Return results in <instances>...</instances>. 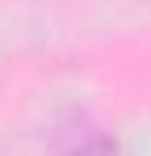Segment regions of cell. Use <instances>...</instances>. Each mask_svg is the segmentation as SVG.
Masks as SVG:
<instances>
[{
  "label": "cell",
  "mask_w": 151,
  "mask_h": 156,
  "mask_svg": "<svg viewBox=\"0 0 151 156\" xmlns=\"http://www.w3.org/2000/svg\"><path fill=\"white\" fill-rule=\"evenodd\" d=\"M76 156H118V148H113V144H105V139H97V144H88L84 152H76Z\"/></svg>",
  "instance_id": "6da1fadb"
}]
</instances>
